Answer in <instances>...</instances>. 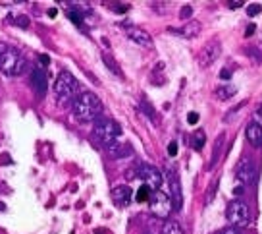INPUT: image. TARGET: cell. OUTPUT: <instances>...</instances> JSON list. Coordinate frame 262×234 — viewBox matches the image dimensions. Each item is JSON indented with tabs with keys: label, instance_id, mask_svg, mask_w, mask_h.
Masks as SVG:
<instances>
[{
	"label": "cell",
	"instance_id": "cell-10",
	"mask_svg": "<svg viewBox=\"0 0 262 234\" xmlns=\"http://www.w3.org/2000/svg\"><path fill=\"white\" fill-rule=\"evenodd\" d=\"M168 186H170V200H172L173 209L180 211L183 205V192H181L180 176L173 168H168Z\"/></svg>",
	"mask_w": 262,
	"mask_h": 234
},
{
	"label": "cell",
	"instance_id": "cell-2",
	"mask_svg": "<svg viewBox=\"0 0 262 234\" xmlns=\"http://www.w3.org/2000/svg\"><path fill=\"white\" fill-rule=\"evenodd\" d=\"M27 68L25 56L12 45L0 43V70L6 75H21Z\"/></svg>",
	"mask_w": 262,
	"mask_h": 234
},
{
	"label": "cell",
	"instance_id": "cell-5",
	"mask_svg": "<svg viewBox=\"0 0 262 234\" xmlns=\"http://www.w3.org/2000/svg\"><path fill=\"white\" fill-rule=\"evenodd\" d=\"M226 219H228L229 226L233 228H241L249 223V207L243 200H233L228 203V209H226Z\"/></svg>",
	"mask_w": 262,
	"mask_h": 234
},
{
	"label": "cell",
	"instance_id": "cell-8",
	"mask_svg": "<svg viewBox=\"0 0 262 234\" xmlns=\"http://www.w3.org/2000/svg\"><path fill=\"white\" fill-rule=\"evenodd\" d=\"M256 176H258V172H256V167L253 165V161L249 159V157H243V159L239 161L237 167H235V178L241 184H254Z\"/></svg>",
	"mask_w": 262,
	"mask_h": 234
},
{
	"label": "cell",
	"instance_id": "cell-28",
	"mask_svg": "<svg viewBox=\"0 0 262 234\" xmlns=\"http://www.w3.org/2000/svg\"><path fill=\"white\" fill-rule=\"evenodd\" d=\"M253 122H256L258 126H262V105H258L256 107V110H254V114H253Z\"/></svg>",
	"mask_w": 262,
	"mask_h": 234
},
{
	"label": "cell",
	"instance_id": "cell-31",
	"mask_svg": "<svg viewBox=\"0 0 262 234\" xmlns=\"http://www.w3.org/2000/svg\"><path fill=\"white\" fill-rule=\"evenodd\" d=\"M216 234H241L237 230V228H233V226H228V228H222L220 232H216Z\"/></svg>",
	"mask_w": 262,
	"mask_h": 234
},
{
	"label": "cell",
	"instance_id": "cell-27",
	"mask_svg": "<svg viewBox=\"0 0 262 234\" xmlns=\"http://www.w3.org/2000/svg\"><path fill=\"white\" fill-rule=\"evenodd\" d=\"M191 16H193V8H191V6H183V8H181V12H180L181 20H189Z\"/></svg>",
	"mask_w": 262,
	"mask_h": 234
},
{
	"label": "cell",
	"instance_id": "cell-34",
	"mask_svg": "<svg viewBox=\"0 0 262 234\" xmlns=\"http://www.w3.org/2000/svg\"><path fill=\"white\" fill-rule=\"evenodd\" d=\"M229 4V8H241V6H243V2H241V0H231V2H228Z\"/></svg>",
	"mask_w": 262,
	"mask_h": 234
},
{
	"label": "cell",
	"instance_id": "cell-25",
	"mask_svg": "<svg viewBox=\"0 0 262 234\" xmlns=\"http://www.w3.org/2000/svg\"><path fill=\"white\" fill-rule=\"evenodd\" d=\"M68 16H70V20H72L75 25H81L83 24V17H81V14H79L77 10H70V12H68Z\"/></svg>",
	"mask_w": 262,
	"mask_h": 234
},
{
	"label": "cell",
	"instance_id": "cell-22",
	"mask_svg": "<svg viewBox=\"0 0 262 234\" xmlns=\"http://www.w3.org/2000/svg\"><path fill=\"white\" fill-rule=\"evenodd\" d=\"M150 193H152V190L148 188V186H141L139 190H137V196H135V200L139 201V203H143V201H148L150 200Z\"/></svg>",
	"mask_w": 262,
	"mask_h": 234
},
{
	"label": "cell",
	"instance_id": "cell-32",
	"mask_svg": "<svg viewBox=\"0 0 262 234\" xmlns=\"http://www.w3.org/2000/svg\"><path fill=\"white\" fill-rule=\"evenodd\" d=\"M16 24L19 25V27H27V25H29V20H27V16H19L16 20Z\"/></svg>",
	"mask_w": 262,
	"mask_h": 234
},
{
	"label": "cell",
	"instance_id": "cell-33",
	"mask_svg": "<svg viewBox=\"0 0 262 234\" xmlns=\"http://www.w3.org/2000/svg\"><path fill=\"white\" fill-rule=\"evenodd\" d=\"M254 31H256V25H254V24H249V25H247V29H245V35H247V37H251V35H253Z\"/></svg>",
	"mask_w": 262,
	"mask_h": 234
},
{
	"label": "cell",
	"instance_id": "cell-29",
	"mask_svg": "<svg viewBox=\"0 0 262 234\" xmlns=\"http://www.w3.org/2000/svg\"><path fill=\"white\" fill-rule=\"evenodd\" d=\"M168 155H170V157H176V155H178V143L176 142H172L168 145Z\"/></svg>",
	"mask_w": 262,
	"mask_h": 234
},
{
	"label": "cell",
	"instance_id": "cell-9",
	"mask_svg": "<svg viewBox=\"0 0 262 234\" xmlns=\"http://www.w3.org/2000/svg\"><path fill=\"white\" fill-rule=\"evenodd\" d=\"M222 52V43L218 39H210V41L205 43V47L199 52V64L203 68L210 66L214 60L220 56Z\"/></svg>",
	"mask_w": 262,
	"mask_h": 234
},
{
	"label": "cell",
	"instance_id": "cell-37",
	"mask_svg": "<svg viewBox=\"0 0 262 234\" xmlns=\"http://www.w3.org/2000/svg\"><path fill=\"white\" fill-rule=\"evenodd\" d=\"M243 192H245V190H243V186H235V188H233V193H235V196H241Z\"/></svg>",
	"mask_w": 262,
	"mask_h": 234
},
{
	"label": "cell",
	"instance_id": "cell-36",
	"mask_svg": "<svg viewBox=\"0 0 262 234\" xmlns=\"http://www.w3.org/2000/svg\"><path fill=\"white\" fill-rule=\"evenodd\" d=\"M39 60H41L45 66H49V64H50V59L47 56V54H41V56H39Z\"/></svg>",
	"mask_w": 262,
	"mask_h": 234
},
{
	"label": "cell",
	"instance_id": "cell-4",
	"mask_svg": "<svg viewBox=\"0 0 262 234\" xmlns=\"http://www.w3.org/2000/svg\"><path fill=\"white\" fill-rule=\"evenodd\" d=\"M93 134H95V138L100 143L108 145V143L120 140L122 126L114 122V120H110V118H98L97 122H95V128H93Z\"/></svg>",
	"mask_w": 262,
	"mask_h": 234
},
{
	"label": "cell",
	"instance_id": "cell-30",
	"mask_svg": "<svg viewBox=\"0 0 262 234\" xmlns=\"http://www.w3.org/2000/svg\"><path fill=\"white\" fill-rule=\"evenodd\" d=\"M187 122L191 126H195L196 122H199V114H196V112H189V114H187Z\"/></svg>",
	"mask_w": 262,
	"mask_h": 234
},
{
	"label": "cell",
	"instance_id": "cell-20",
	"mask_svg": "<svg viewBox=\"0 0 262 234\" xmlns=\"http://www.w3.org/2000/svg\"><path fill=\"white\" fill-rule=\"evenodd\" d=\"M102 60H104V64L108 66V70H112L116 75H120V77H122L123 74H122V70H120V66H118V62H116L108 52H102Z\"/></svg>",
	"mask_w": 262,
	"mask_h": 234
},
{
	"label": "cell",
	"instance_id": "cell-35",
	"mask_svg": "<svg viewBox=\"0 0 262 234\" xmlns=\"http://www.w3.org/2000/svg\"><path fill=\"white\" fill-rule=\"evenodd\" d=\"M220 77H222V80H229V77H231V72H229V70H222Z\"/></svg>",
	"mask_w": 262,
	"mask_h": 234
},
{
	"label": "cell",
	"instance_id": "cell-18",
	"mask_svg": "<svg viewBox=\"0 0 262 234\" xmlns=\"http://www.w3.org/2000/svg\"><path fill=\"white\" fill-rule=\"evenodd\" d=\"M224 142H226V135H224V134H220L218 138H216V142H214L212 157H210V165H208L210 168L216 167V163L220 161V153H222V149H224Z\"/></svg>",
	"mask_w": 262,
	"mask_h": 234
},
{
	"label": "cell",
	"instance_id": "cell-38",
	"mask_svg": "<svg viewBox=\"0 0 262 234\" xmlns=\"http://www.w3.org/2000/svg\"><path fill=\"white\" fill-rule=\"evenodd\" d=\"M56 14H58L56 8H50V10H49V16H50V17H56Z\"/></svg>",
	"mask_w": 262,
	"mask_h": 234
},
{
	"label": "cell",
	"instance_id": "cell-19",
	"mask_svg": "<svg viewBox=\"0 0 262 234\" xmlns=\"http://www.w3.org/2000/svg\"><path fill=\"white\" fill-rule=\"evenodd\" d=\"M205 142H206V135L203 130H196L195 134H193V138H191V145H193V149L195 151H203Z\"/></svg>",
	"mask_w": 262,
	"mask_h": 234
},
{
	"label": "cell",
	"instance_id": "cell-26",
	"mask_svg": "<svg viewBox=\"0 0 262 234\" xmlns=\"http://www.w3.org/2000/svg\"><path fill=\"white\" fill-rule=\"evenodd\" d=\"M216 188H218V180H216L214 184H210V188H208V193H206V203H210V201L214 200V193H216Z\"/></svg>",
	"mask_w": 262,
	"mask_h": 234
},
{
	"label": "cell",
	"instance_id": "cell-21",
	"mask_svg": "<svg viewBox=\"0 0 262 234\" xmlns=\"http://www.w3.org/2000/svg\"><path fill=\"white\" fill-rule=\"evenodd\" d=\"M162 234H183V230L176 221H166L162 226Z\"/></svg>",
	"mask_w": 262,
	"mask_h": 234
},
{
	"label": "cell",
	"instance_id": "cell-13",
	"mask_svg": "<svg viewBox=\"0 0 262 234\" xmlns=\"http://www.w3.org/2000/svg\"><path fill=\"white\" fill-rule=\"evenodd\" d=\"M108 153L114 157V159H123V157H129L133 149H131V145L127 142H120V140H116V142L108 143L106 145Z\"/></svg>",
	"mask_w": 262,
	"mask_h": 234
},
{
	"label": "cell",
	"instance_id": "cell-6",
	"mask_svg": "<svg viewBox=\"0 0 262 234\" xmlns=\"http://www.w3.org/2000/svg\"><path fill=\"white\" fill-rule=\"evenodd\" d=\"M148 203V209L150 213L158 219H168L170 217V213H172L173 205H172V200H170V196L164 192H152L150 193V200L147 201Z\"/></svg>",
	"mask_w": 262,
	"mask_h": 234
},
{
	"label": "cell",
	"instance_id": "cell-14",
	"mask_svg": "<svg viewBox=\"0 0 262 234\" xmlns=\"http://www.w3.org/2000/svg\"><path fill=\"white\" fill-rule=\"evenodd\" d=\"M127 37H129L133 43H137L141 47H152V37L145 31V29H139V27H131L127 31Z\"/></svg>",
	"mask_w": 262,
	"mask_h": 234
},
{
	"label": "cell",
	"instance_id": "cell-24",
	"mask_svg": "<svg viewBox=\"0 0 262 234\" xmlns=\"http://www.w3.org/2000/svg\"><path fill=\"white\" fill-rule=\"evenodd\" d=\"M260 12H262V6H260V4H249V6H247V16H249V17L258 16Z\"/></svg>",
	"mask_w": 262,
	"mask_h": 234
},
{
	"label": "cell",
	"instance_id": "cell-15",
	"mask_svg": "<svg viewBox=\"0 0 262 234\" xmlns=\"http://www.w3.org/2000/svg\"><path fill=\"white\" fill-rule=\"evenodd\" d=\"M245 135L251 145L262 147V126H258L256 122H251V124L245 128Z\"/></svg>",
	"mask_w": 262,
	"mask_h": 234
},
{
	"label": "cell",
	"instance_id": "cell-3",
	"mask_svg": "<svg viewBox=\"0 0 262 234\" xmlns=\"http://www.w3.org/2000/svg\"><path fill=\"white\" fill-rule=\"evenodd\" d=\"M77 89H79V84H77L74 74H70L68 70L58 74L56 84H54V93H56L60 105H66V103H70L74 99L77 95Z\"/></svg>",
	"mask_w": 262,
	"mask_h": 234
},
{
	"label": "cell",
	"instance_id": "cell-17",
	"mask_svg": "<svg viewBox=\"0 0 262 234\" xmlns=\"http://www.w3.org/2000/svg\"><path fill=\"white\" fill-rule=\"evenodd\" d=\"M235 93H237V87H235V85L226 84V85H220V87H216L214 95H216V99L228 101V99H231V97H233Z\"/></svg>",
	"mask_w": 262,
	"mask_h": 234
},
{
	"label": "cell",
	"instance_id": "cell-11",
	"mask_svg": "<svg viewBox=\"0 0 262 234\" xmlns=\"http://www.w3.org/2000/svg\"><path fill=\"white\" fill-rule=\"evenodd\" d=\"M31 85L33 89L39 93V95H45L47 93V87H49V75L45 72L42 66H35L31 72Z\"/></svg>",
	"mask_w": 262,
	"mask_h": 234
},
{
	"label": "cell",
	"instance_id": "cell-16",
	"mask_svg": "<svg viewBox=\"0 0 262 234\" xmlns=\"http://www.w3.org/2000/svg\"><path fill=\"white\" fill-rule=\"evenodd\" d=\"M170 31L172 33H178L181 35V37H195V35H199V31H201V24L199 22H195V20H191L189 24H185L181 29H173V27H170Z\"/></svg>",
	"mask_w": 262,
	"mask_h": 234
},
{
	"label": "cell",
	"instance_id": "cell-12",
	"mask_svg": "<svg viewBox=\"0 0 262 234\" xmlns=\"http://www.w3.org/2000/svg\"><path fill=\"white\" fill-rule=\"evenodd\" d=\"M112 200L118 207H127L133 200V190H131L129 186H116L114 190H112Z\"/></svg>",
	"mask_w": 262,
	"mask_h": 234
},
{
	"label": "cell",
	"instance_id": "cell-7",
	"mask_svg": "<svg viewBox=\"0 0 262 234\" xmlns=\"http://www.w3.org/2000/svg\"><path fill=\"white\" fill-rule=\"evenodd\" d=\"M137 176L145 182V186H148L152 192H158L160 186H162V172L158 170L152 165H147V163H139L137 165Z\"/></svg>",
	"mask_w": 262,
	"mask_h": 234
},
{
	"label": "cell",
	"instance_id": "cell-1",
	"mask_svg": "<svg viewBox=\"0 0 262 234\" xmlns=\"http://www.w3.org/2000/svg\"><path fill=\"white\" fill-rule=\"evenodd\" d=\"M102 114V101L95 93L85 91L74 99V116L79 122H97Z\"/></svg>",
	"mask_w": 262,
	"mask_h": 234
},
{
	"label": "cell",
	"instance_id": "cell-23",
	"mask_svg": "<svg viewBox=\"0 0 262 234\" xmlns=\"http://www.w3.org/2000/svg\"><path fill=\"white\" fill-rule=\"evenodd\" d=\"M141 109L145 110V114H147L152 122H158V118H156V114H155V109H152V105H148L147 101H141Z\"/></svg>",
	"mask_w": 262,
	"mask_h": 234
}]
</instances>
